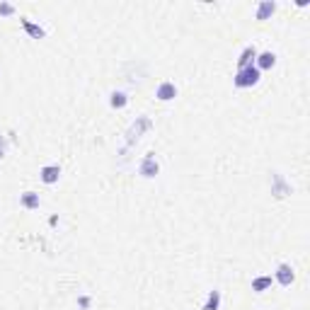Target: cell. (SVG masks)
<instances>
[{
    "instance_id": "6da1fadb",
    "label": "cell",
    "mask_w": 310,
    "mask_h": 310,
    "mask_svg": "<svg viewBox=\"0 0 310 310\" xmlns=\"http://www.w3.org/2000/svg\"><path fill=\"white\" fill-rule=\"evenodd\" d=\"M235 87H252L259 82V70L255 66H247V68H240L238 75H235Z\"/></svg>"
},
{
    "instance_id": "7a4b0ae2",
    "label": "cell",
    "mask_w": 310,
    "mask_h": 310,
    "mask_svg": "<svg viewBox=\"0 0 310 310\" xmlns=\"http://www.w3.org/2000/svg\"><path fill=\"white\" fill-rule=\"evenodd\" d=\"M138 172H141L143 177H155L158 172H160V165H158V160H155V153H148V155L143 158Z\"/></svg>"
},
{
    "instance_id": "3957f363",
    "label": "cell",
    "mask_w": 310,
    "mask_h": 310,
    "mask_svg": "<svg viewBox=\"0 0 310 310\" xmlns=\"http://www.w3.org/2000/svg\"><path fill=\"white\" fill-rule=\"evenodd\" d=\"M274 276H276L279 286H283V288L296 281V274H293V269H291V264H279L276 271H274Z\"/></svg>"
},
{
    "instance_id": "277c9868",
    "label": "cell",
    "mask_w": 310,
    "mask_h": 310,
    "mask_svg": "<svg viewBox=\"0 0 310 310\" xmlns=\"http://www.w3.org/2000/svg\"><path fill=\"white\" fill-rule=\"evenodd\" d=\"M155 97H158L160 102H170V99H175V97H177L175 82H170V80L160 82V85H158V90H155Z\"/></svg>"
},
{
    "instance_id": "5b68a950",
    "label": "cell",
    "mask_w": 310,
    "mask_h": 310,
    "mask_svg": "<svg viewBox=\"0 0 310 310\" xmlns=\"http://www.w3.org/2000/svg\"><path fill=\"white\" fill-rule=\"evenodd\" d=\"M39 177H41V182H44V184H56V182H58V177H61V167H58V165H44V167H41V172H39Z\"/></svg>"
},
{
    "instance_id": "8992f818",
    "label": "cell",
    "mask_w": 310,
    "mask_h": 310,
    "mask_svg": "<svg viewBox=\"0 0 310 310\" xmlns=\"http://www.w3.org/2000/svg\"><path fill=\"white\" fill-rule=\"evenodd\" d=\"M20 203H22L27 211H37V209H39V203H41L39 201V194H37V191H25V194L20 196Z\"/></svg>"
},
{
    "instance_id": "52a82bcc",
    "label": "cell",
    "mask_w": 310,
    "mask_h": 310,
    "mask_svg": "<svg viewBox=\"0 0 310 310\" xmlns=\"http://www.w3.org/2000/svg\"><path fill=\"white\" fill-rule=\"evenodd\" d=\"M22 27H25V32H27L32 39H44L46 37V32H44V27H39V25H34L32 20H27V17H22Z\"/></svg>"
},
{
    "instance_id": "ba28073f",
    "label": "cell",
    "mask_w": 310,
    "mask_h": 310,
    "mask_svg": "<svg viewBox=\"0 0 310 310\" xmlns=\"http://www.w3.org/2000/svg\"><path fill=\"white\" fill-rule=\"evenodd\" d=\"M255 58H257V49H255V46H245L243 54H240V58H238V70H240V68L252 66V61H255Z\"/></svg>"
},
{
    "instance_id": "9c48e42d",
    "label": "cell",
    "mask_w": 310,
    "mask_h": 310,
    "mask_svg": "<svg viewBox=\"0 0 310 310\" xmlns=\"http://www.w3.org/2000/svg\"><path fill=\"white\" fill-rule=\"evenodd\" d=\"M274 63H276V56L271 54V51H264V54L257 56V70H269V68H274Z\"/></svg>"
},
{
    "instance_id": "30bf717a",
    "label": "cell",
    "mask_w": 310,
    "mask_h": 310,
    "mask_svg": "<svg viewBox=\"0 0 310 310\" xmlns=\"http://www.w3.org/2000/svg\"><path fill=\"white\" fill-rule=\"evenodd\" d=\"M276 10V3H271V0H264V3H259V8H257V20L262 22V20H269L271 15Z\"/></svg>"
},
{
    "instance_id": "8fae6325",
    "label": "cell",
    "mask_w": 310,
    "mask_h": 310,
    "mask_svg": "<svg viewBox=\"0 0 310 310\" xmlns=\"http://www.w3.org/2000/svg\"><path fill=\"white\" fill-rule=\"evenodd\" d=\"M218 308H221V291H211L201 310H218Z\"/></svg>"
},
{
    "instance_id": "7c38bea8",
    "label": "cell",
    "mask_w": 310,
    "mask_h": 310,
    "mask_svg": "<svg viewBox=\"0 0 310 310\" xmlns=\"http://www.w3.org/2000/svg\"><path fill=\"white\" fill-rule=\"evenodd\" d=\"M269 286H271V276H257L255 281H252V291L255 293H264Z\"/></svg>"
},
{
    "instance_id": "4fadbf2b",
    "label": "cell",
    "mask_w": 310,
    "mask_h": 310,
    "mask_svg": "<svg viewBox=\"0 0 310 310\" xmlns=\"http://www.w3.org/2000/svg\"><path fill=\"white\" fill-rule=\"evenodd\" d=\"M109 102H112V107L114 109H122V107L129 105V94L126 92H112V99H109Z\"/></svg>"
},
{
    "instance_id": "5bb4252c",
    "label": "cell",
    "mask_w": 310,
    "mask_h": 310,
    "mask_svg": "<svg viewBox=\"0 0 310 310\" xmlns=\"http://www.w3.org/2000/svg\"><path fill=\"white\" fill-rule=\"evenodd\" d=\"M274 182H276V196H286L288 194V189H286V184H283V179H281V175H274Z\"/></svg>"
},
{
    "instance_id": "9a60e30c",
    "label": "cell",
    "mask_w": 310,
    "mask_h": 310,
    "mask_svg": "<svg viewBox=\"0 0 310 310\" xmlns=\"http://www.w3.org/2000/svg\"><path fill=\"white\" fill-rule=\"evenodd\" d=\"M0 15H3V17H10V15H15V8L8 5V3H0Z\"/></svg>"
},
{
    "instance_id": "2e32d148",
    "label": "cell",
    "mask_w": 310,
    "mask_h": 310,
    "mask_svg": "<svg viewBox=\"0 0 310 310\" xmlns=\"http://www.w3.org/2000/svg\"><path fill=\"white\" fill-rule=\"evenodd\" d=\"M78 303H80V308H87V305H90V298H87V296H82L80 300H78Z\"/></svg>"
},
{
    "instance_id": "e0dca14e",
    "label": "cell",
    "mask_w": 310,
    "mask_h": 310,
    "mask_svg": "<svg viewBox=\"0 0 310 310\" xmlns=\"http://www.w3.org/2000/svg\"><path fill=\"white\" fill-rule=\"evenodd\" d=\"M3 155H5V141L0 138V158H3Z\"/></svg>"
}]
</instances>
